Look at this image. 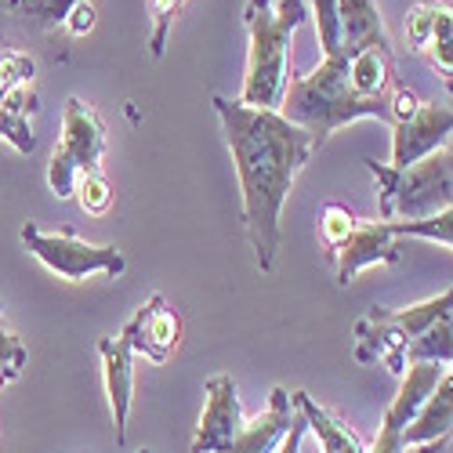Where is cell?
I'll use <instances>...</instances> for the list:
<instances>
[{"instance_id": "cell-3", "label": "cell", "mask_w": 453, "mask_h": 453, "mask_svg": "<svg viewBox=\"0 0 453 453\" xmlns=\"http://www.w3.org/2000/svg\"><path fill=\"white\" fill-rule=\"evenodd\" d=\"M377 181V211L381 221H425L453 207V153L435 149L410 167H388L366 160Z\"/></svg>"}, {"instance_id": "cell-8", "label": "cell", "mask_w": 453, "mask_h": 453, "mask_svg": "<svg viewBox=\"0 0 453 453\" xmlns=\"http://www.w3.org/2000/svg\"><path fill=\"white\" fill-rule=\"evenodd\" d=\"M203 413H200V428L193 439V453H225L243 432L247 418L236 395V381L229 373H214L203 385Z\"/></svg>"}, {"instance_id": "cell-9", "label": "cell", "mask_w": 453, "mask_h": 453, "mask_svg": "<svg viewBox=\"0 0 453 453\" xmlns=\"http://www.w3.org/2000/svg\"><path fill=\"white\" fill-rule=\"evenodd\" d=\"M337 283L349 287L363 269L370 265H395L399 261V236L392 229V221H356V229L330 247Z\"/></svg>"}, {"instance_id": "cell-27", "label": "cell", "mask_w": 453, "mask_h": 453, "mask_svg": "<svg viewBox=\"0 0 453 453\" xmlns=\"http://www.w3.org/2000/svg\"><path fill=\"white\" fill-rule=\"evenodd\" d=\"M138 453H149V449H138Z\"/></svg>"}, {"instance_id": "cell-18", "label": "cell", "mask_w": 453, "mask_h": 453, "mask_svg": "<svg viewBox=\"0 0 453 453\" xmlns=\"http://www.w3.org/2000/svg\"><path fill=\"white\" fill-rule=\"evenodd\" d=\"M410 363H439V366L453 363V312L442 316L435 326H428L418 342L403 352V366H410Z\"/></svg>"}, {"instance_id": "cell-19", "label": "cell", "mask_w": 453, "mask_h": 453, "mask_svg": "<svg viewBox=\"0 0 453 453\" xmlns=\"http://www.w3.org/2000/svg\"><path fill=\"white\" fill-rule=\"evenodd\" d=\"M395 236H413V240H435V243H446L453 247V207L449 211H439L425 221H392Z\"/></svg>"}, {"instance_id": "cell-25", "label": "cell", "mask_w": 453, "mask_h": 453, "mask_svg": "<svg viewBox=\"0 0 453 453\" xmlns=\"http://www.w3.org/2000/svg\"><path fill=\"white\" fill-rule=\"evenodd\" d=\"M65 29H69L73 36H84V33H91V29H95V8L88 4V0H81V4L73 8V15H69Z\"/></svg>"}, {"instance_id": "cell-11", "label": "cell", "mask_w": 453, "mask_h": 453, "mask_svg": "<svg viewBox=\"0 0 453 453\" xmlns=\"http://www.w3.org/2000/svg\"><path fill=\"white\" fill-rule=\"evenodd\" d=\"M406 41L418 55H428V62L453 88V4L418 0L406 15Z\"/></svg>"}, {"instance_id": "cell-22", "label": "cell", "mask_w": 453, "mask_h": 453, "mask_svg": "<svg viewBox=\"0 0 453 453\" xmlns=\"http://www.w3.org/2000/svg\"><path fill=\"white\" fill-rule=\"evenodd\" d=\"M77 200L84 207V214H105L109 203H112V193H109V181L95 171V174H81L77 178Z\"/></svg>"}, {"instance_id": "cell-26", "label": "cell", "mask_w": 453, "mask_h": 453, "mask_svg": "<svg viewBox=\"0 0 453 453\" xmlns=\"http://www.w3.org/2000/svg\"><path fill=\"white\" fill-rule=\"evenodd\" d=\"M305 432H309V421L301 418V413H294V425H290V432H287V439L276 453H301V439H305Z\"/></svg>"}, {"instance_id": "cell-17", "label": "cell", "mask_w": 453, "mask_h": 453, "mask_svg": "<svg viewBox=\"0 0 453 453\" xmlns=\"http://www.w3.org/2000/svg\"><path fill=\"white\" fill-rule=\"evenodd\" d=\"M36 109V95L29 84H19L4 102H0V138H8L19 153H33V127H29V117Z\"/></svg>"}, {"instance_id": "cell-21", "label": "cell", "mask_w": 453, "mask_h": 453, "mask_svg": "<svg viewBox=\"0 0 453 453\" xmlns=\"http://www.w3.org/2000/svg\"><path fill=\"white\" fill-rule=\"evenodd\" d=\"M36 73V62L26 51H12L0 58V102H4L19 84H29Z\"/></svg>"}, {"instance_id": "cell-24", "label": "cell", "mask_w": 453, "mask_h": 453, "mask_svg": "<svg viewBox=\"0 0 453 453\" xmlns=\"http://www.w3.org/2000/svg\"><path fill=\"white\" fill-rule=\"evenodd\" d=\"M26 359H29V352H26V345H22V337H19L15 330H8V323H4V309H0V366H8V370H15V373H22Z\"/></svg>"}, {"instance_id": "cell-2", "label": "cell", "mask_w": 453, "mask_h": 453, "mask_svg": "<svg viewBox=\"0 0 453 453\" xmlns=\"http://www.w3.org/2000/svg\"><path fill=\"white\" fill-rule=\"evenodd\" d=\"M309 19L305 0H247L243 22L250 33L247 77L236 102L280 112L290 88V41Z\"/></svg>"}, {"instance_id": "cell-10", "label": "cell", "mask_w": 453, "mask_h": 453, "mask_svg": "<svg viewBox=\"0 0 453 453\" xmlns=\"http://www.w3.org/2000/svg\"><path fill=\"white\" fill-rule=\"evenodd\" d=\"M453 134V112L446 105L418 102L410 117L392 124V164L388 167H410L425 160L435 149H446Z\"/></svg>"}, {"instance_id": "cell-14", "label": "cell", "mask_w": 453, "mask_h": 453, "mask_svg": "<svg viewBox=\"0 0 453 453\" xmlns=\"http://www.w3.org/2000/svg\"><path fill=\"white\" fill-rule=\"evenodd\" d=\"M453 442V363L439 377V385L418 410V418L403 432V446H413L418 453H442Z\"/></svg>"}, {"instance_id": "cell-20", "label": "cell", "mask_w": 453, "mask_h": 453, "mask_svg": "<svg viewBox=\"0 0 453 453\" xmlns=\"http://www.w3.org/2000/svg\"><path fill=\"white\" fill-rule=\"evenodd\" d=\"M356 214L345 207V203H326L323 214H319V233H323V243L326 247H337L352 229H356Z\"/></svg>"}, {"instance_id": "cell-12", "label": "cell", "mask_w": 453, "mask_h": 453, "mask_svg": "<svg viewBox=\"0 0 453 453\" xmlns=\"http://www.w3.org/2000/svg\"><path fill=\"white\" fill-rule=\"evenodd\" d=\"M124 334L131 337L134 352L149 356L153 363H167L181 342V312L164 294H153L145 305L127 319Z\"/></svg>"}, {"instance_id": "cell-1", "label": "cell", "mask_w": 453, "mask_h": 453, "mask_svg": "<svg viewBox=\"0 0 453 453\" xmlns=\"http://www.w3.org/2000/svg\"><path fill=\"white\" fill-rule=\"evenodd\" d=\"M214 112L221 120L225 142H229V153L240 174L243 229L254 247L257 269L273 273L280 243H283L280 211L287 203V193L294 188L301 167L316 153V142L305 127L290 124L283 112L250 109L225 95H214Z\"/></svg>"}, {"instance_id": "cell-23", "label": "cell", "mask_w": 453, "mask_h": 453, "mask_svg": "<svg viewBox=\"0 0 453 453\" xmlns=\"http://www.w3.org/2000/svg\"><path fill=\"white\" fill-rule=\"evenodd\" d=\"M185 0H153V41H149V51L153 58H160L167 51V29L174 22V15L181 12Z\"/></svg>"}, {"instance_id": "cell-15", "label": "cell", "mask_w": 453, "mask_h": 453, "mask_svg": "<svg viewBox=\"0 0 453 453\" xmlns=\"http://www.w3.org/2000/svg\"><path fill=\"white\" fill-rule=\"evenodd\" d=\"M294 399L287 388H273L269 392V406L257 413V418H247L240 439L225 449V453H276L294 425Z\"/></svg>"}, {"instance_id": "cell-7", "label": "cell", "mask_w": 453, "mask_h": 453, "mask_svg": "<svg viewBox=\"0 0 453 453\" xmlns=\"http://www.w3.org/2000/svg\"><path fill=\"white\" fill-rule=\"evenodd\" d=\"M446 373V366L439 363H410L399 377V392L385 410V421L377 428V439L366 446V453H406L403 446V432L410 428V421L418 418V410L425 406V399L432 395V388L439 385V377Z\"/></svg>"}, {"instance_id": "cell-16", "label": "cell", "mask_w": 453, "mask_h": 453, "mask_svg": "<svg viewBox=\"0 0 453 453\" xmlns=\"http://www.w3.org/2000/svg\"><path fill=\"white\" fill-rule=\"evenodd\" d=\"M290 399H294V410L309 421V432H316L323 453H366L363 439L342 418H337V413H330L326 406H319L309 392H290Z\"/></svg>"}, {"instance_id": "cell-13", "label": "cell", "mask_w": 453, "mask_h": 453, "mask_svg": "<svg viewBox=\"0 0 453 453\" xmlns=\"http://www.w3.org/2000/svg\"><path fill=\"white\" fill-rule=\"evenodd\" d=\"M102 373H105V395L112 406V428H117V442H127V418H131V399H134V345L120 330L117 337H102Z\"/></svg>"}, {"instance_id": "cell-4", "label": "cell", "mask_w": 453, "mask_h": 453, "mask_svg": "<svg viewBox=\"0 0 453 453\" xmlns=\"http://www.w3.org/2000/svg\"><path fill=\"white\" fill-rule=\"evenodd\" d=\"M453 312V287L439 297L418 301L410 309L388 312V309H370L359 323H356V359L359 363H377L385 359L392 373L403 377V352L418 342V337L435 326L442 316Z\"/></svg>"}, {"instance_id": "cell-5", "label": "cell", "mask_w": 453, "mask_h": 453, "mask_svg": "<svg viewBox=\"0 0 453 453\" xmlns=\"http://www.w3.org/2000/svg\"><path fill=\"white\" fill-rule=\"evenodd\" d=\"M105 157V124L98 117V109L88 105L84 98H65L62 109V142L51 153L48 167V185L58 200H69L77 193V178L95 174Z\"/></svg>"}, {"instance_id": "cell-6", "label": "cell", "mask_w": 453, "mask_h": 453, "mask_svg": "<svg viewBox=\"0 0 453 453\" xmlns=\"http://www.w3.org/2000/svg\"><path fill=\"white\" fill-rule=\"evenodd\" d=\"M22 243L29 247V254L48 265L51 273H58L62 280H88L91 273H105V276H120L127 269V257L117 247H95L88 240H81L73 229H58V233H44L36 225H22Z\"/></svg>"}]
</instances>
